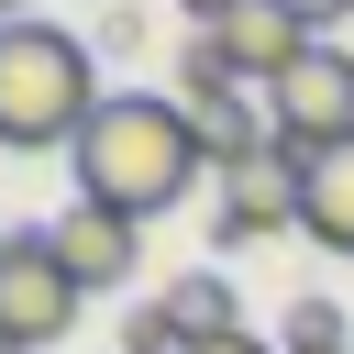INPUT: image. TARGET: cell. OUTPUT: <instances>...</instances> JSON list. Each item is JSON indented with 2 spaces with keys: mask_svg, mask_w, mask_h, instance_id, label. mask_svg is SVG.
<instances>
[{
  "mask_svg": "<svg viewBox=\"0 0 354 354\" xmlns=\"http://www.w3.org/2000/svg\"><path fill=\"white\" fill-rule=\"evenodd\" d=\"M100 100L111 88L66 22H0V144L11 155H66Z\"/></svg>",
  "mask_w": 354,
  "mask_h": 354,
  "instance_id": "7a4b0ae2",
  "label": "cell"
},
{
  "mask_svg": "<svg viewBox=\"0 0 354 354\" xmlns=\"http://www.w3.org/2000/svg\"><path fill=\"white\" fill-rule=\"evenodd\" d=\"M144 33H155V11H144V0H111V11H100V55H133Z\"/></svg>",
  "mask_w": 354,
  "mask_h": 354,
  "instance_id": "7c38bea8",
  "label": "cell"
},
{
  "mask_svg": "<svg viewBox=\"0 0 354 354\" xmlns=\"http://www.w3.org/2000/svg\"><path fill=\"white\" fill-rule=\"evenodd\" d=\"M299 232L321 254H354V144H332V155L299 166Z\"/></svg>",
  "mask_w": 354,
  "mask_h": 354,
  "instance_id": "ba28073f",
  "label": "cell"
},
{
  "mask_svg": "<svg viewBox=\"0 0 354 354\" xmlns=\"http://www.w3.org/2000/svg\"><path fill=\"white\" fill-rule=\"evenodd\" d=\"M166 310H177V332H188V343H199V332H243V321H232V277H221V266L177 277V288H166Z\"/></svg>",
  "mask_w": 354,
  "mask_h": 354,
  "instance_id": "9c48e42d",
  "label": "cell"
},
{
  "mask_svg": "<svg viewBox=\"0 0 354 354\" xmlns=\"http://www.w3.org/2000/svg\"><path fill=\"white\" fill-rule=\"evenodd\" d=\"M310 11V33H332V22H354V0H299Z\"/></svg>",
  "mask_w": 354,
  "mask_h": 354,
  "instance_id": "5bb4252c",
  "label": "cell"
},
{
  "mask_svg": "<svg viewBox=\"0 0 354 354\" xmlns=\"http://www.w3.org/2000/svg\"><path fill=\"white\" fill-rule=\"evenodd\" d=\"M0 22H33V0H0Z\"/></svg>",
  "mask_w": 354,
  "mask_h": 354,
  "instance_id": "2e32d148",
  "label": "cell"
},
{
  "mask_svg": "<svg viewBox=\"0 0 354 354\" xmlns=\"http://www.w3.org/2000/svg\"><path fill=\"white\" fill-rule=\"evenodd\" d=\"M0 243H11V232H0Z\"/></svg>",
  "mask_w": 354,
  "mask_h": 354,
  "instance_id": "e0dca14e",
  "label": "cell"
},
{
  "mask_svg": "<svg viewBox=\"0 0 354 354\" xmlns=\"http://www.w3.org/2000/svg\"><path fill=\"white\" fill-rule=\"evenodd\" d=\"M266 232H299V155H254L210 177V243H266Z\"/></svg>",
  "mask_w": 354,
  "mask_h": 354,
  "instance_id": "5b68a950",
  "label": "cell"
},
{
  "mask_svg": "<svg viewBox=\"0 0 354 354\" xmlns=\"http://www.w3.org/2000/svg\"><path fill=\"white\" fill-rule=\"evenodd\" d=\"M44 243H55V266H66L77 288H122V277L144 266V221H122V210H100V199H66V210L44 221Z\"/></svg>",
  "mask_w": 354,
  "mask_h": 354,
  "instance_id": "52a82bcc",
  "label": "cell"
},
{
  "mask_svg": "<svg viewBox=\"0 0 354 354\" xmlns=\"http://www.w3.org/2000/svg\"><path fill=\"white\" fill-rule=\"evenodd\" d=\"M77 277L55 266V243L44 232H11L0 243V354H44V343H66L77 332Z\"/></svg>",
  "mask_w": 354,
  "mask_h": 354,
  "instance_id": "277c9868",
  "label": "cell"
},
{
  "mask_svg": "<svg viewBox=\"0 0 354 354\" xmlns=\"http://www.w3.org/2000/svg\"><path fill=\"white\" fill-rule=\"evenodd\" d=\"M210 44H221V66H232L243 88H277V77H288L321 33H310V11H299V0H232Z\"/></svg>",
  "mask_w": 354,
  "mask_h": 354,
  "instance_id": "8992f818",
  "label": "cell"
},
{
  "mask_svg": "<svg viewBox=\"0 0 354 354\" xmlns=\"http://www.w3.org/2000/svg\"><path fill=\"white\" fill-rule=\"evenodd\" d=\"M277 354H354V343H343V310H332V299H299V310L277 321Z\"/></svg>",
  "mask_w": 354,
  "mask_h": 354,
  "instance_id": "8fae6325",
  "label": "cell"
},
{
  "mask_svg": "<svg viewBox=\"0 0 354 354\" xmlns=\"http://www.w3.org/2000/svg\"><path fill=\"white\" fill-rule=\"evenodd\" d=\"M266 122H277V155H332V144H354V55L343 44H310L277 88H266Z\"/></svg>",
  "mask_w": 354,
  "mask_h": 354,
  "instance_id": "3957f363",
  "label": "cell"
},
{
  "mask_svg": "<svg viewBox=\"0 0 354 354\" xmlns=\"http://www.w3.org/2000/svg\"><path fill=\"white\" fill-rule=\"evenodd\" d=\"M221 88H243V77L221 66V44H210V33H188V55H177V111H210Z\"/></svg>",
  "mask_w": 354,
  "mask_h": 354,
  "instance_id": "30bf717a",
  "label": "cell"
},
{
  "mask_svg": "<svg viewBox=\"0 0 354 354\" xmlns=\"http://www.w3.org/2000/svg\"><path fill=\"white\" fill-rule=\"evenodd\" d=\"M177 354H277L266 332H199V343H177Z\"/></svg>",
  "mask_w": 354,
  "mask_h": 354,
  "instance_id": "4fadbf2b",
  "label": "cell"
},
{
  "mask_svg": "<svg viewBox=\"0 0 354 354\" xmlns=\"http://www.w3.org/2000/svg\"><path fill=\"white\" fill-rule=\"evenodd\" d=\"M177 11H188V33H221V11H232V0H177Z\"/></svg>",
  "mask_w": 354,
  "mask_h": 354,
  "instance_id": "9a60e30c",
  "label": "cell"
},
{
  "mask_svg": "<svg viewBox=\"0 0 354 354\" xmlns=\"http://www.w3.org/2000/svg\"><path fill=\"white\" fill-rule=\"evenodd\" d=\"M66 166H77V199H100V210H122V221H155V210H177V199L210 177L199 122H188L177 100H155V88H111V100L88 111V133L66 144Z\"/></svg>",
  "mask_w": 354,
  "mask_h": 354,
  "instance_id": "6da1fadb",
  "label": "cell"
}]
</instances>
